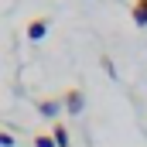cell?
<instances>
[{"label":"cell","instance_id":"obj_1","mask_svg":"<svg viewBox=\"0 0 147 147\" xmlns=\"http://www.w3.org/2000/svg\"><path fill=\"white\" fill-rule=\"evenodd\" d=\"M62 106H65V113H69V116H79V113H82V106H86V99H82V92H79V89H65Z\"/></svg>","mask_w":147,"mask_h":147},{"label":"cell","instance_id":"obj_2","mask_svg":"<svg viewBox=\"0 0 147 147\" xmlns=\"http://www.w3.org/2000/svg\"><path fill=\"white\" fill-rule=\"evenodd\" d=\"M130 21H134L137 28H147V0H134V7H130Z\"/></svg>","mask_w":147,"mask_h":147},{"label":"cell","instance_id":"obj_3","mask_svg":"<svg viewBox=\"0 0 147 147\" xmlns=\"http://www.w3.org/2000/svg\"><path fill=\"white\" fill-rule=\"evenodd\" d=\"M45 34H48V21H45V17H38V21L28 24V38H31V41H41Z\"/></svg>","mask_w":147,"mask_h":147},{"label":"cell","instance_id":"obj_4","mask_svg":"<svg viewBox=\"0 0 147 147\" xmlns=\"http://www.w3.org/2000/svg\"><path fill=\"white\" fill-rule=\"evenodd\" d=\"M58 110H62L58 99H41V103H38V113H41V116H55Z\"/></svg>","mask_w":147,"mask_h":147},{"label":"cell","instance_id":"obj_5","mask_svg":"<svg viewBox=\"0 0 147 147\" xmlns=\"http://www.w3.org/2000/svg\"><path fill=\"white\" fill-rule=\"evenodd\" d=\"M51 137H55L58 147H69V130H65V127H51Z\"/></svg>","mask_w":147,"mask_h":147},{"label":"cell","instance_id":"obj_6","mask_svg":"<svg viewBox=\"0 0 147 147\" xmlns=\"http://www.w3.org/2000/svg\"><path fill=\"white\" fill-rule=\"evenodd\" d=\"M34 147H58V144H55V137H48V134H38V137H34Z\"/></svg>","mask_w":147,"mask_h":147}]
</instances>
